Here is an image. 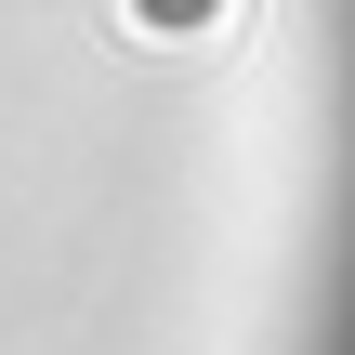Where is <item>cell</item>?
Segmentation results:
<instances>
[{
	"label": "cell",
	"mask_w": 355,
	"mask_h": 355,
	"mask_svg": "<svg viewBox=\"0 0 355 355\" xmlns=\"http://www.w3.org/2000/svg\"><path fill=\"white\" fill-rule=\"evenodd\" d=\"M119 26L132 40H211V26H237V0H119Z\"/></svg>",
	"instance_id": "6da1fadb"
}]
</instances>
